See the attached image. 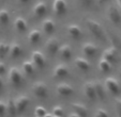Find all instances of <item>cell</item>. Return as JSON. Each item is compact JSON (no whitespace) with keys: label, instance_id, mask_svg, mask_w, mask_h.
<instances>
[{"label":"cell","instance_id":"6da1fadb","mask_svg":"<svg viewBox=\"0 0 121 117\" xmlns=\"http://www.w3.org/2000/svg\"><path fill=\"white\" fill-rule=\"evenodd\" d=\"M86 25H87L88 30L90 31V33L96 37L98 39H104L105 38V32L104 29L102 28L101 23H99L94 19H87L86 20Z\"/></svg>","mask_w":121,"mask_h":117},{"label":"cell","instance_id":"7a4b0ae2","mask_svg":"<svg viewBox=\"0 0 121 117\" xmlns=\"http://www.w3.org/2000/svg\"><path fill=\"white\" fill-rule=\"evenodd\" d=\"M32 93L39 99H45L48 96V87L46 85V83H44L42 81L35 82L32 85Z\"/></svg>","mask_w":121,"mask_h":117},{"label":"cell","instance_id":"3957f363","mask_svg":"<svg viewBox=\"0 0 121 117\" xmlns=\"http://www.w3.org/2000/svg\"><path fill=\"white\" fill-rule=\"evenodd\" d=\"M104 86L105 90L112 95H118L120 93V84L118 80L115 79L114 77H109L104 81Z\"/></svg>","mask_w":121,"mask_h":117},{"label":"cell","instance_id":"277c9868","mask_svg":"<svg viewBox=\"0 0 121 117\" xmlns=\"http://www.w3.org/2000/svg\"><path fill=\"white\" fill-rule=\"evenodd\" d=\"M9 81L13 86H19L23 82V74L17 67L10 68L9 71Z\"/></svg>","mask_w":121,"mask_h":117},{"label":"cell","instance_id":"5b68a950","mask_svg":"<svg viewBox=\"0 0 121 117\" xmlns=\"http://www.w3.org/2000/svg\"><path fill=\"white\" fill-rule=\"evenodd\" d=\"M107 17L112 23L119 25L121 23V12L119 8L116 5H110L107 11Z\"/></svg>","mask_w":121,"mask_h":117},{"label":"cell","instance_id":"8992f818","mask_svg":"<svg viewBox=\"0 0 121 117\" xmlns=\"http://www.w3.org/2000/svg\"><path fill=\"white\" fill-rule=\"evenodd\" d=\"M31 61H32V63L34 64V66H35L37 68H39V69L44 68L45 67V65H46L45 55L43 54V52L39 51V50H35V51L32 52Z\"/></svg>","mask_w":121,"mask_h":117},{"label":"cell","instance_id":"52a82bcc","mask_svg":"<svg viewBox=\"0 0 121 117\" xmlns=\"http://www.w3.org/2000/svg\"><path fill=\"white\" fill-rule=\"evenodd\" d=\"M82 92H84V95L87 97L90 101H94L96 98V94H95V86H94V82L89 81L86 82L82 86Z\"/></svg>","mask_w":121,"mask_h":117},{"label":"cell","instance_id":"ba28073f","mask_svg":"<svg viewBox=\"0 0 121 117\" xmlns=\"http://www.w3.org/2000/svg\"><path fill=\"white\" fill-rule=\"evenodd\" d=\"M30 103V98L26 95L19 96L18 98L15 99V105H16V110H17V114H23L25 112V110L28 108Z\"/></svg>","mask_w":121,"mask_h":117},{"label":"cell","instance_id":"9c48e42d","mask_svg":"<svg viewBox=\"0 0 121 117\" xmlns=\"http://www.w3.org/2000/svg\"><path fill=\"white\" fill-rule=\"evenodd\" d=\"M68 10V3L66 0H54L53 2V11L56 15L61 16L65 14Z\"/></svg>","mask_w":121,"mask_h":117},{"label":"cell","instance_id":"30bf717a","mask_svg":"<svg viewBox=\"0 0 121 117\" xmlns=\"http://www.w3.org/2000/svg\"><path fill=\"white\" fill-rule=\"evenodd\" d=\"M59 48H60V43L57 38H55V37L49 38V39L46 42L45 49H46V51L48 52V54H50V55H55L56 53H58Z\"/></svg>","mask_w":121,"mask_h":117},{"label":"cell","instance_id":"8fae6325","mask_svg":"<svg viewBox=\"0 0 121 117\" xmlns=\"http://www.w3.org/2000/svg\"><path fill=\"white\" fill-rule=\"evenodd\" d=\"M56 92H57L58 95H60V96H62V97H69L74 94V88L71 84L60 83L57 85Z\"/></svg>","mask_w":121,"mask_h":117},{"label":"cell","instance_id":"7c38bea8","mask_svg":"<svg viewBox=\"0 0 121 117\" xmlns=\"http://www.w3.org/2000/svg\"><path fill=\"white\" fill-rule=\"evenodd\" d=\"M59 53L60 58L64 61H69V60H71L72 58V55H73V50H72V47L69 44H64V45L60 46L59 48Z\"/></svg>","mask_w":121,"mask_h":117},{"label":"cell","instance_id":"4fadbf2b","mask_svg":"<svg viewBox=\"0 0 121 117\" xmlns=\"http://www.w3.org/2000/svg\"><path fill=\"white\" fill-rule=\"evenodd\" d=\"M82 50L85 55L89 56V58H93V56L96 55V53H98L99 47L96 45H94L93 43H85L84 45H82Z\"/></svg>","mask_w":121,"mask_h":117},{"label":"cell","instance_id":"5bb4252c","mask_svg":"<svg viewBox=\"0 0 121 117\" xmlns=\"http://www.w3.org/2000/svg\"><path fill=\"white\" fill-rule=\"evenodd\" d=\"M117 56H118V51L115 47H109L103 52V58H105L106 61H108L112 64L117 61Z\"/></svg>","mask_w":121,"mask_h":117},{"label":"cell","instance_id":"9a60e30c","mask_svg":"<svg viewBox=\"0 0 121 117\" xmlns=\"http://www.w3.org/2000/svg\"><path fill=\"white\" fill-rule=\"evenodd\" d=\"M66 30H68L69 35L71 36L72 38H74V39H78V38H80L82 35V28H80L78 25H75V23L69 25L68 28H66Z\"/></svg>","mask_w":121,"mask_h":117},{"label":"cell","instance_id":"2e32d148","mask_svg":"<svg viewBox=\"0 0 121 117\" xmlns=\"http://www.w3.org/2000/svg\"><path fill=\"white\" fill-rule=\"evenodd\" d=\"M47 13V5H46L45 2L43 1H40L37 4L33 7V14L37 16L38 18H41L43 16L46 15Z\"/></svg>","mask_w":121,"mask_h":117},{"label":"cell","instance_id":"e0dca14e","mask_svg":"<svg viewBox=\"0 0 121 117\" xmlns=\"http://www.w3.org/2000/svg\"><path fill=\"white\" fill-rule=\"evenodd\" d=\"M72 109H73L74 113L78 114L80 117H87L88 116V109L85 104L80 103V102H74L72 104Z\"/></svg>","mask_w":121,"mask_h":117},{"label":"cell","instance_id":"ac0fdd59","mask_svg":"<svg viewBox=\"0 0 121 117\" xmlns=\"http://www.w3.org/2000/svg\"><path fill=\"white\" fill-rule=\"evenodd\" d=\"M23 53V49H22V46L18 43H12L10 45V49H9V53L10 56L12 58H17L22 55Z\"/></svg>","mask_w":121,"mask_h":117},{"label":"cell","instance_id":"d6986e66","mask_svg":"<svg viewBox=\"0 0 121 117\" xmlns=\"http://www.w3.org/2000/svg\"><path fill=\"white\" fill-rule=\"evenodd\" d=\"M94 86H95V94H96V98L100 100H104L106 98V90L104 83L102 82H94Z\"/></svg>","mask_w":121,"mask_h":117},{"label":"cell","instance_id":"ffe728a7","mask_svg":"<svg viewBox=\"0 0 121 117\" xmlns=\"http://www.w3.org/2000/svg\"><path fill=\"white\" fill-rule=\"evenodd\" d=\"M43 30L46 34L50 35V34H53L56 30V23L53 19H50V18H47L45 20L43 21Z\"/></svg>","mask_w":121,"mask_h":117},{"label":"cell","instance_id":"44dd1931","mask_svg":"<svg viewBox=\"0 0 121 117\" xmlns=\"http://www.w3.org/2000/svg\"><path fill=\"white\" fill-rule=\"evenodd\" d=\"M74 63H75L76 67H77L78 69L82 70V71H88V70L90 69L89 61L85 58H76L75 61H74Z\"/></svg>","mask_w":121,"mask_h":117},{"label":"cell","instance_id":"7402d4cb","mask_svg":"<svg viewBox=\"0 0 121 117\" xmlns=\"http://www.w3.org/2000/svg\"><path fill=\"white\" fill-rule=\"evenodd\" d=\"M69 74V69L64 64H59L54 69V77L55 78H64Z\"/></svg>","mask_w":121,"mask_h":117},{"label":"cell","instance_id":"603a6c76","mask_svg":"<svg viewBox=\"0 0 121 117\" xmlns=\"http://www.w3.org/2000/svg\"><path fill=\"white\" fill-rule=\"evenodd\" d=\"M14 27L18 32H25L28 28V23L26 21V19L24 17H17L14 21Z\"/></svg>","mask_w":121,"mask_h":117},{"label":"cell","instance_id":"cb8c5ba5","mask_svg":"<svg viewBox=\"0 0 121 117\" xmlns=\"http://www.w3.org/2000/svg\"><path fill=\"white\" fill-rule=\"evenodd\" d=\"M41 39V32L39 30L34 29L32 31L29 32L28 34V42H29L31 45H34V44H38Z\"/></svg>","mask_w":121,"mask_h":117},{"label":"cell","instance_id":"d4e9b609","mask_svg":"<svg viewBox=\"0 0 121 117\" xmlns=\"http://www.w3.org/2000/svg\"><path fill=\"white\" fill-rule=\"evenodd\" d=\"M7 113L9 114L10 117H15L17 115V110H16L15 105V100L14 99H9L7 103Z\"/></svg>","mask_w":121,"mask_h":117},{"label":"cell","instance_id":"484cf974","mask_svg":"<svg viewBox=\"0 0 121 117\" xmlns=\"http://www.w3.org/2000/svg\"><path fill=\"white\" fill-rule=\"evenodd\" d=\"M10 23V14L7 10H0V26H7Z\"/></svg>","mask_w":121,"mask_h":117},{"label":"cell","instance_id":"4316f807","mask_svg":"<svg viewBox=\"0 0 121 117\" xmlns=\"http://www.w3.org/2000/svg\"><path fill=\"white\" fill-rule=\"evenodd\" d=\"M99 69L103 72H107L112 69V63H109L108 61H106L105 58H101L99 62Z\"/></svg>","mask_w":121,"mask_h":117},{"label":"cell","instance_id":"83f0119b","mask_svg":"<svg viewBox=\"0 0 121 117\" xmlns=\"http://www.w3.org/2000/svg\"><path fill=\"white\" fill-rule=\"evenodd\" d=\"M34 69H35V66L32 63V61H25L23 63V70L27 74H32L34 72Z\"/></svg>","mask_w":121,"mask_h":117},{"label":"cell","instance_id":"f1b7e54d","mask_svg":"<svg viewBox=\"0 0 121 117\" xmlns=\"http://www.w3.org/2000/svg\"><path fill=\"white\" fill-rule=\"evenodd\" d=\"M78 3H79L80 8H82V9L90 10L94 7L95 0H78Z\"/></svg>","mask_w":121,"mask_h":117},{"label":"cell","instance_id":"f546056e","mask_svg":"<svg viewBox=\"0 0 121 117\" xmlns=\"http://www.w3.org/2000/svg\"><path fill=\"white\" fill-rule=\"evenodd\" d=\"M10 44L4 43V42H0V56H4L5 54L9 53Z\"/></svg>","mask_w":121,"mask_h":117},{"label":"cell","instance_id":"4dcf8cb0","mask_svg":"<svg viewBox=\"0 0 121 117\" xmlns=\"http://www.w3.org/2000/svg\"><path fill=\"white\" fill-rule=\"evenodd\" d=\"M46 114H47V111H46V109L43 108V106H37L35 110H34V115H35V117H44Z\"/></svg>","mask_w":121,"mask_h":117},{"label":"cell","instance_id":"1f68e13d","mask_svg":"<svg viewBox=\"0 0 121 117\" xmlns=\"http://www.w3.org/2000/svg\"><path fill=\"white\" fill-rule=\"evenodd\" d=\"M63 114H64V111H63V108L60 105H57L53 109V115L54 116H60V117H63Z\"/></svg>","mask_w":121,"mask_h":117},{"label":"cell","instance_id":"d6a6232c","mask_svg":"<svg viewBox=\"0 0 121 117\" xmlns=\"http://www.w3.org/2000/svg\"><path fill=\"white\" fill-rule=\"evenodd\" d=\"M94 117H109L107 111L104 110V109H98L94 114Z\"/></svg>","mask_w":121,"mask_h":117},{"label":"cell","instance_id":"836d02e7","mask_svg":"<svg viewBox=\"0 0 121 117\" xmlns=\"http://www.w3.org/2000/svg\"><path fill=\"white\" fill-rule=\"evenodd\" d=\"M5 113H7V104L4 101L0 100V117H3Z\"/></svg>","mask_w":121,"mask_h":117},{"label":"cell","instance_id":"e575fe53","mask_svg":"<svg viewBox=\"0 0 121 117\" xmlns=\"http://www.w3.org/2000/svg\"><path fill=\"white\" fill-rule=\"evenodd\" d=\"M115 108H116V111H117V113H118L119 117H121V99H117L116 100Z\"/></svg>","mask_w":121,"mask_h":117},{"label":"cell","instance_id":"d590c367","mask_svg":"<svg viewBox=\"0 0 121 117\" xmlns=\"http://www.w3.org/2000/svg\"><path fill=\"white\" fill-rule=\"evenodd\" d=\"M5 70H7V68H5V65L2 63V62H0V77L2 76V74H4Z\"/></svg>","mask_w":121,"mask_h":117},{"label":"cell","instance_id":"8d00e7d4","mask_svg":"<svg viewBox=\"0 0 121 117\" xmlns=\"http://www.w3.org/2000/svg\"><path fill=\"white\" fill-rule=\"evenodd\" d=\"M3 90H4V84H3V81L0 77V94H2Z\"/></svg>","mask_w":121,"mask_h":117},{"label":"cell","instance_id":"74e56055","mask_svg":"<svg viewBox=\"0 0 121 117\" xmlns=\"http://www.w3.org/2000/svg\"><path fill=\"white\" fill-rule=\"evenodd\" d=\"M109 0H96V2L99 3V4H104V3L108 2Z\"/></svg>","mask_w":121,"mask_h":117},{"label":"cell","instance_id":"f35d334b","mask_svg":"<svg viewBox=\"0 0 121 117\" xmlns=\"http://www.w3.org/2000/svg\"><path fill=\"white\" fill-rule=\"evenodd\" d=\"M69 117H80V116L78 114H76V113H72V114H70Z\"/></svg>","mask_w":121,"mask_h":117},{"label":"cell","instance_id":"ab89813d","mask_svg":"<svg viewBox=\"0 0 121 117\" xmlns=\"http://www.w3.org/2000/svg\"><path fill=\"white\" fill-rule=\"evenodd\" d=\"M21 3H23V4H25V3H28L30 1V0H18Z\"/></svg>","mask_w":121,"mask_h":117},{"label":"cell","instance_id":"60d3db41","mask_svg":"<svg viewBox=\"0 0 121 117\" xmlns=\"http://www.w3.org/2000/svg\"><path fill=\"white\" fill-rule=\"evenodd\" d=\"M117 3H118V8L121 12V0H117Z\"/></svg>","mask_w":121,"mask_h":117},{"label":"cell","instance_id":"b9f144b4","mask_svg":"<svg viewBox=\"0 0 121 117\" xmlns=\"http://www.w3.org/2000/svg\"><path fill=\"white\" fill-rule=\"evenodd\" d=\"M44 117H53V114H49V113H47V114H46Z\"/></svg>","mask_w":121,"mask_h":117},{"label":"cell","instance_id":"7bdbcfd3","mask_svg":"<svg viewBox=\"0 0 121 117\" xmlns=\"http://www.w3.org/2000/svg\"><path fill=\"white\" fill-rule=\"evenodd\" d=\"M53 117H60V116H54V115H53Z\"/></svg>","mask_w":121,"mask_h":117}]
</instances>
